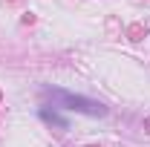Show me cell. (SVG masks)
I'll return each mask as SVG.
<instances>
[{"mask_svg":"<svg viewBox=\"0 0 150 147\" xmlns=\"http://www.w3.org/2000/svg\"><path fill=\"white\" fill-rule=\"evenodd\" d=\"M38 115H40V121H46V124H55L58 130H69V121H67V118H64V115H61L55 107H52V110H49V107H40V110H38Z\"/></svg>","mask_w":150,"mask_h":147,"instance_id":"7a4b0ae2","label":"cell"},{"mask_svg":"<svg viewBox=\"0 0 150 147\" xmlns=\"http://www.w3.org/2000/svg\"><path fill=\"white\" fill-rule=\"evenodd\" d=\"M43 95L52 98V107H55V110L81 112V115H90V118H104V115L110 112L104 101H95L90 95H75V92H69V90H61V87H43Z\"/></svg>","mask_w":150,"mask_h":147,"instance_id":"6da1fadb","label":"cell"}]
</instances>
